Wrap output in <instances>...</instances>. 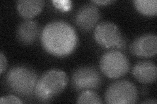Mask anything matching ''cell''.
I'll list each match as a JSON object with an SVG mask.
<instances>
[{
    "instance_id": "7c38bea8",
    "label": "cell",
    "mask_w": 157,
    "mask_h": 104,
    "mask_svg": "<svg viewBox=\"0 0 157 104\" xmlns=\"http://www.w3.org/2000/svg\"><path fill=\"white\" fill-rule=\"evenodd\" d=\"M44 6L45 1L43 0H19L17 3L19 14L28 20L38 15Z\"/></svg>"
},
{
    "instance_id": "6da1fadb",
    "label": "cell",
    "mask_w": 157,
    "mask_h": 104,
    "mask_svg": "<svg viewBox=\"0 0 157 104\" xmlns=\"http://www.w3.org/2000/svg\"><path fill=\"white\" fill-rule=\"evenodd\" d=\"M41 42L48 53L56 57H65L75 49L78 37L71 25L63 20H55L44 27L41 34Z\"/></svg>"
},
{
    "instance_id": "8992f818",
    "label": "cell",
    "mask_w": 157,
    "mask_h": 104,
    "mask_svg": "<svg viewBox=\"0 0 157 104\" xmlns=\"http://www.w3.org/2000/svg\"><path fill=\"white\" fill-rule=\"evenodd\" d=\"M94 38L100 46L105 48L123 49L126 46L125 38L116 24L104 22L98 24L94 30Z\"/></svg>"
},
{
    "instance_id": "ba28073f",
    "label": "cell",
    "mask_w": 157,
    "mask_h": 104,
    "mask_svg": "<svg viewBox=\"0 0 157 104\" xmlns=\"http://www.w3.org/2000/svg\"><path fill=\"white\" fill-rule=\"evenodd\" d=\"M101 17L100 11L94 3H88L78 9L75 23L82 31H88L94 28Z\"/></svg>"
},
{
    "instance_id": "277c9868",
    "label": "cell",
    "mask_w": 157,
    "mask_h": 104,
    "mask_svg": "<svg viewBox=\"0 0 157 104\" xmlns=\"http://www.w3.org/2000/svg\"><path fill=\"white\" fill-rule=\"evenodd\" d=\"M139 92L133 83L128 80H118L107 87L105 93V103L109 104L136 103Z\"/></svg>"
},
{
    "instance_id": "5bb4252c",
    "label": "cell",
    "mask_w": 157,
    "mask_h": 104,
    "mask_svg": "<svg viewBox=\"0 0 157 104\" xmlns=\"http://www.w3.org/2000/svg\"><path fill=\"white\" fill-rule=\"evenodd\" d=\"M77 103H103L100 96L92 90L83 91L77 97Z\"/></svg>"
},
{
    "instance_id": "8fae6325",
    "label": "cell",
    "mask_w": 157,
    "mask_h": 104,
    "mask_svg": "<svg viewBox=\"0 0 157 104\" xmlns=\"http://www.w3.org/2000/svg\"><path fill=\"white\" fill-rule=\"evenodd\" d=\"M39 33V25L37 22L32 20H26L20 23L16 31L18 41L25 45L33 44L36 41Z\"/></svg>"
},
{
    "instance_id": "4fadbf2b",
    "label": "cell",
    "mask_w": 157,
    "mask_h": 104,
    "mask_svg": "<svg viewBox=\"0 0 157 104\" xmlns=\"http://www.w3.org/2000/svg\"><path fill=\"white\" fill-rule=\"evenodd\" d=\"M133 3L137 11L143 15L148 16L156 15V0H134Z\"/></svg>"
},
{
    "instance_id": "2e32d148",
    "label": "cell",
    "mask_w": 157,
    "mask_h": 104,
    "mask_svg": "<svg viewBox=\"0 0 157 104\" xmlns=\"http://www.w3.org/2000/svg\"><path fill=\"white\" fill-rule=\"evenodd\" d=\"M7 67V61L6 56L2 52L0 53V72L2 74L6 70Z\"/></svg>"
},
{
    "instance_id": "5b68a950",
    "label": "cell",
    "mask_w": 157,
    "mask_h": 104,
    "mask_svg": "<svg viewBox=\"0 0 157 104\" xmlns=\"http://www.w3.org/2000/svg\"><path fill=\"white\" fill-rule=\"evenodd\" d=\"M100 67L102 73L111 79L125 76L130 70L128 59L122 52L111 50L105 52L101 57Z\"/></svg>"
},
{
    "instance_id": "9a60e30c",
    "label": "cell",
    "mask_w": 157,
    "mask_h": 104,
    "mask_svg": "<svg viewBox=\"0 0 157 104\" xmlns=\"http://www.w3.org/2000/svg\"><path fill=\"white\" fill-rule=\"evenodd\" d=\"M22 101L14 95H7L2 96L0 98V103H22Z\"/></svg>"
},
{
    "instance_id": "30bf717a",
    "label": "cell",
    "mask_w": 157,
    "mask_h": 104,
    "mask_svg": "<svg viewBox=\"0 0 157 104\" xmlns=\"http://www.w3.org/2000/svg\"><path fill=\"white\" fill-rule=\"evenodd\" d=\"M132 74L136 80L143 84H151L156 80L157 68L151 61H142L137 63L132 68Z\"/></svg>"
},
{
    "instance_id": "3957f363",
    "label": "cell",
    "mask_w": 157,
    "mask_h": 104,
    "mask_svg": "<svg viewBox=\"0 0 157 104\" xmlns=\"http://www.w3.org/2000/svg\"><path fill=\"white\" fill-rule=\"evenodd\" d=\"M37 80L36 72L25 65L13 66L6 76V83L9 90L22 97L33 95Z\"/></svg>"
},
{
    "instance_id": "e0dca14e",
    "label": "cell",
    "mask_w": 157,
    "mask_h": 104,
    "mask_svg": "<svg viewBox=\"0 0 157 104\" xmlns=\"http://www.w3.org/2000/svg\"><path fill=\"white\" fill-rule=\"evenodd\" d=\"M114 2V1L111 0H98V1H92V3L98 5H106L109 3Z\"/></svg>"
},
{
    "instance_id": "9c48e42d",
    "label": "cell",
    "mask_w": 157,
    "mask_h": 104,
    "mask_svg": "<svg viewBox=\"0 0 157 104\" xmlns=\"http://www.w3.org/2000/svg\"><path fill=\"white\" fill-rule=\"evenodd\" d=\"M130 52L137 57H151L157 52V37L147 33L135 38L130 46Z\"/></svg>"
},
{
    "instance_id": "ac0fdd59",
    "label": "cell",
    "mask_w": 157,
    "mask_h": 104,
    "mask_svg": "<svg viewBox=\"0 0 157 104\" xmlns=\"http://www.w3.org/2000/svg\"><path fill=\"white\" fill-rule=\"evenodd\" d=\"M156 103L157 102L155 99H152V98L147 99V100H145L141 102V103H145V104H156Z\"/></svg>"
},
{
    "instance_id": "52a82bcc",
    "label": "cell",
    "mask_w": 157,
    "mask_h": 104,
    "mask_svg": "<svg viewBox=\"0 0 157 104\" xmlns=\"http://www.w3.org/2000/svg\"><path fill=\"white\" fill-rule=\"evenodd\" d=\"M102 76L95 67L84 66L77 68L72 73L71 84L77 92L96 90L102 84Z\"/></svg>"
},
{
    "instance_id": "7a4b0ae2",
    "label": "cell",
    "mask_w": 157,
    "mask_h": 104,
    "mask_svg": "<svg viewBox=\"0 0 157 104\" xmlns=\"http://www.w3.org/2000/svg\"><path fill=\"white\" fill-rule=\"evenodd\" d=\"M68 81L65 72L58 69L48 70L38 79L34 95L41 102H50L63 92Z\"/></svg>"
}]
</instances>
